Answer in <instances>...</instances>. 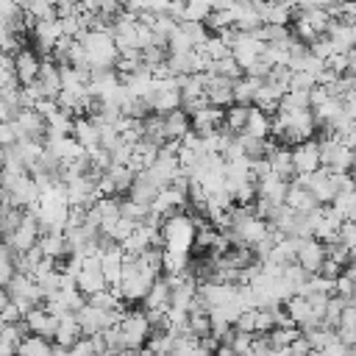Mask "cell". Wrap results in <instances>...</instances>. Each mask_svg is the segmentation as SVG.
<instances>
[{"label":"cell","instance_id":"obj_8","mask_svg":"<svg viewBox=\"0 0 356 356\" xmlns=\"http://www.w3.org/2000/svg\"><path fill=\"white\" fill-rule=\"evenodd\" d=\"M11 61H14V72H17V81L25 86V83H31V81H36V75H39V67H42V56L33 50V47H28V44H22L14 56H11Z\"/></svg>","mask_w":356,"mask_h":356},{"label":"cell","instance_id":"obj_34","mask_svg":"<svg viewBox=\"0 0 356 356\" xmlns=\"http://www.w3.org/2000/svg\"><path fill=\"white\" fill-rule=\"evenodd\" d=\"M337 242H342L348 250L356 245V220H342V225L337 228Z\"/></svg>","mask_w":356,"mask_h":356},{"label":"cell","instance_id":"obj_39","mask_svg":"<svg viewBox=\"0 0 356 356\" xmlns=\"http://www.w3.org/2000/svg\"><path fill=\"white\" fill-rule=\"evenodd\" d=\"M19 136H17V125L14 122H0V147H8L14 145Z\"/></svg>","mask_w":356,"mask_h":356},{"label":"cell","instance_id":"obj_9","mask_svg":"<svg viewBox=\"0 0 356 356\" xmlns=\"http://www.w3.org/2000/svg\"><path fill=\"white\" fill-rule=\"evenodd\" d=\"M22 323H25V328H28V334H36V337H44V339H53V334H56V323H58V317H56V314H50V312L44 309V303H39V306H33V309H28V312H25V317H22Z\"/></svg>","mask_w":356,"mask_h":356},{"label":"cell","instance_id":"obj_26","mask_svg":"<svg viewBox=\"0 0 356 356\" xmlns=\"http://www.w3.org/2000/svg\"><path fill=\"white\" fill-rule=\"evenodd\" d=\"M211 11H214V8H211V0H186V3H184V11H181V19L206 22Z\"/></svg>","mask_w":356,"mask_h":356},{"label":"cell","instance_id":"obj_16","mask_svg":"<svg viewBox=\"0 0 356 356\" xmlns=\"http://www.w3.org/2000/svg\"><path fill=\"white\" fill-rule=\"evenodd\" d=\"M270 122H273V114L261 111L259 106H248V120H245V128H242L239 134L267 139V136H270Z\"/></svg>","mask_w":356,"mask_h":356},{"label":"cell","instance_id":"obj_27","mask_svg":"<svg viewBox=\"0 0 356 356\" xmlns=\"http://www.w3.org/2000/svg\"><path fill=\"white\" fill-rule=\"evenodd\" d=\"M147 214H150V206H145V203H136V200H131V197L120 200V217L131 220L134 225H142V222L147 220Z\"/></svg>","mask_w":356,"mask_h":356},{"label":"cell","instance_id":"obj_29","mask_svg":"<svg viewBox=\"0 0 356 356\" xmlns=\"http://www.w3.org/2000/svg\"><path fill=\"white\" fill-rule=\"evenodd\" d=\"M298 334H300L298 325H289V328L275 325V328L267 331V339H270V348H289V342H292Z\"/></svg>","mask_w":356,"mask_h":356},{"label":"cell","instance_id":"obj_18","mask_svg":"<svg viewBox=\"0 0 356 356\" xmlns=\"http://www.w3.org/2000/svg\"><path fill=\"white\" fill-rule=\"evenodd\" d=\"M286 189H289V181H281L278 175H264V178H259L256 181V197H267V200H273V203H284L286 200Z\"/></svg>","mask_w":356,"mask_h":356},{"label":"cell","instance_id":"obj_12","mask_svg":"<svg viewBox=\"0 0 356 356\" xmlns=\"http://www.w3.org/2000/svg\"><path fill=\"white\" fill-rule=\"evenodd\" d=\"M72 139L83 147V150H92L100 145V125L92 120V117H75L72 120Z\"/></svg>","mask_w":356,"mask_h":356},{"label":"cell","instance_id":"obj_41","mask_svg":"<svg viewBox=\"0 0 356 356\" xmlns=\"http://www.w3.org/2000/svg\"><path fill=\"white\" fill-rule=\"evenodd\" d=\"M289 353H292V356H309V353H312V345H309V339H306L303 334H298V337L289 342Z\"/></svg>","mask_w":356,"mask_h":356},{"label":"cell","instance_id":"obj_44","mask_svg":"<svg viewBox=\"0 0 356 356\" xmlns=\"http://www.w3.org/2000/svg\"><path fill=\"white\" fill-rule=\"evenodd\" d=\"M170 3H172V0H145V8H142V11H150V14H170Z\"/></svg>","mask_w":356,"mask_h":356},{"label":"cell","instance_id":"obj_28","mask_svg":"<svg viewBox=\"0 0 356 356\" xmlns=\"http://www.w3.org/2000/svg\"><path fill=\"white\" fill-rule=\"evenodd\" d=\"M328 206H331L342 220H356V195H353V192H337Z\"/></svg>","mask_w":356,"mask_h":356},{"label":"cell","instance_id":"obj_19","mask_svg":"<svg viewBox=\"0 0 356 356\" xmlns=\"http://www.w3.org/2000/svg\"><path fill=\"white\" fill-rule=\"evenodd\" d=\"M286 206H292L295 211H300V214H309V211H314L320 203L314 200V195L306 189V186H300V184H295V181H289V189H286V200H284Z\"/></svg>","mask_w":356,"mask_h":356},{"label":"cell","instance_id":"obj_11","mask_svg":"<svg viewBox=\"0 0 356 356\" xmlns=\"http://www.w3.org/2000/svg\"><path fill=\"white\" fill-rule=\"evenodd\" d=\"M222 114H225V108L206 103L203 108H197V111L189 117V120H192V131H195V134H200V136L220 131V128H222Z\"/></svg>","mask_w":356,"mask_h":356},{"label":"cell","instance_id":"obj_46","mask_svg":"<svg viewBox=\"0 0 356 356\" xmlns=\"http://www.w3.org/2000/svg\"><path fill=\"white\" fill-rule=\"evenodd\" d=\"M339 273H342V264H337V261H331V259H325L323 267H320V275H325V278H331V281H334Z\"/></svg>","mask_w":356,"mask_h":356},{"label":"cell","instance_id":"obj_47","mask_svg":"<svg viewBox=\"0 0 356 356\" xmlns=\"http://www.w3.org/2000/svg\"><path fill=\"white\" fill-rule=\"evenodd\" d=\"M345 56H348V70H345V75H353V78H356V47H350Z\"/></svg>","mask_w":356,"mask_h":356},{"label":"cell","instance_id":"obj_23","mask_svg":"<svg viewBox=\"0 0 356 356\" xmlns=\"http://www.w3.org/2000/svg\"><path fill=\"white\" fill-rule=\"evenodd\" d=\"M259 78H250V75H242L234 81V103L239 106H253V95L259 89Z\"/></svg>","mask_w":356,"mask_h":356},{"label":"cell","instance_id":"obj_1","mask_svg":"<svg viewBox=\"0 0 356 356\" xmlns=\"http://www.w3.org/2000/svg\"><path fill=\"white\" fill-rule=\"evenodd\" d=\"M81 44L89 53L92 70L114 67V61H117V44H114V36H111L108 28H89V31H83L81 33Z\"/></svg>","mask_w":356,"mask_h":356},{"label":"cell","instance_id":"obj_42","mask_svg":"<svg viewBox=\"0 0 356 356\" xmlns=\"http://www.w3.org/2000/svg\"><path fill=\"white\" fill-rule=\"evenodd\" d=\"M339 325H345V328H356V303H348L345 309H342V314H339ZM337 325V328H339Z\"/></svg>","mask_w":356,"mask_h":356},{"label":"cell","instance_id":"obj_55","mask_svg":"<svg viewBox=\"0 0 356 356\" xmlns=\"http://www.w3.org/2000/svg\"><path fill=\"white\" fill-rule=\"evenodd\" d=\"M242 356H250V353H242Z\"/></svg>","mask_w":356,"mask_h":356},{"label":"cell","instance_id":"obj_13","mask_svg":"<svg viewBox=\"0 0 356 356\" xmlns=\"http://www.w3.org/2000/svg\"><path fill=\"white\" fill-rule=\"evenodd\" d=\"M36 83H39V89H42L44 97H53L56 100L58 92H61V70H58V64H53L50 58H44L42 67H39Z\"/></svg>","mask_w":356,"mask_h":356},{"label":"cell","instance_id":"obj_50","mask_svg":"<svg viewBox=\"0 0 356 356\" xmlns=\"http://www.w3.org/2000/svg\"><path fill=\"white\" fill-rule=\"evenodd\" d=\"M350 259H356V245H353V248H350Z\"/></svg>","mask_w":356,"mask_h":356},{"label":"cell","instance_id":"obj_5","mask_svg":"<svg viewBox=\"0 0 356 356\" xmlns=\"http://www.w3.org/2000/svg\"><path fill=\"white\" fill-rule=\"evenodd\" d=\"M203 95L211 106H231L234 103V81L225 75H214V72H203Z\"/></svg>","mask_w":356,"mask_h":356},{"label":"cell","instance_id":"obj_36","mask_svg":"<svg viewBox=\"0 0 356 356\" xmlns=\"http://www.w3.org/2000/svg\"><path fill=\"white\" fill-rule=\"evenodd\" d=\"M353 281L345 275V273H339L337 278H334V295H339V298H350L353 300Z\"/></svg>","mask_w":356,"mask_h":356},{"label":"cell","instance_id":"obj_33","mask_svg":"<svg viewBox=\"0 0 356 356\" xmlns=\"http://www.w3.org/2000/svg\"><path fill=\"white\" fill-rule=\"evenodd\" d=\"M312 86H317V78L312 72H303V70H292V78H289V89H300V92H309Z\"/></svg>","mask_w":356,"mask_h":356},{"label":"cell","instance_id":"obj_45","mask_svg":"<svg viewBox=\"0 0 356 356\" xmlns=\"http://www.w3.org/2000/svg\"><path fill=\"white\" fill-rule=\"evenodd\" d=\"M320 353H323V356H345V353H348V345H342L339 339H334V342H328L325 348H320Z\"/></svg>","mask_w":356,"mask_h":356},{"label":"cell","instance_id":"obj_31","mask_svg":"<svg viewBox=\"0 0 356 356\" xmlns=\"http://www.w3.org/2000/svg\"><path fill=\"white\" fill-rule=\"evenodd\" d=\"M178 28L189 36V42L197 47V44H203V39L209 36V28H206V22H189V19H178Z\"/></svg>","mask_w":356,"mask_h":356},{"label":"cell","instance_id":"obj_22","mask_svg":"<svg viewBox=\"0 0 356 356\" xmlns=\"http://www.w3.org/2000/svg\"><path fill=\"white\" fill-rule=\"evenodd\" d=\"M17 356H53V342L44 337L28 334L17 348Z\"/></svg>","mask_w":356,"mask_h":356},{"label":"cell","instance_id":"obj_48","mask_svg":"<svg viewBox=\"0 0 356 356\" xmlns=\"http://www.w3.org/2000/svg\"><path fill=\"white\" fill-rule=\"evenodd\" d=\"M342 273H345V275H348V278H350V281L356 284V259H350V261H348V264L342 267Z\"/></svg>","mask_w":356,"mask_h":356},{"label":"cell","instance_id":"obj_56","mask_svg":"<svg viewBox=\"0 0 356 356\" xmlns=\"http://www.w3.org/2000/svg\"><path fill=\"white\" fill-rule=\"evenodd\" d=\"M0 328H3V320H0Z\"/></svg>","mask_w":356,"mask_h":356},{"label":"cell","instance_id":"obj_51","mask_svg":"<svg viewBox=\"0 0 356 356\" xmlns=\"http://www.w3.org/2000/svg\"><path fill=\"white\" fill-rule=\"evenodd\" d=\"M309 356H323V353H320V350H312V353H309Z\"/></svg>","mask_w":356,"mask_h":356},{"label":"cell","instance_id":"obj_10","mask_svg":"<svg viewBox=\"0 0 356 356\" xmlns=\"http://www.w3.org/2000/svg\"><path fill=\"white\" fill-rule=\"evenodd\" d=\"M292 164H295V175H306V172H314L320 170V147L314 139H306L300 145L292 147Z\"/></svg>","mask_w":356,"mask_h":356},{"label":"cell","instance_id":"obj_20","mask_svg":"<svg viewBox=\"0 0 356 356\" xmlns=\"http://www.w3.org/2000/svg\"><path fill=\"white\" fill-rule=\"evenodd\" d=\"M156 192H159V186L139 170L136 175H134V184H131V189H128V197L131 200H136V203H145V206H150L153 203V197H156Z\"/></svg>","mask_w":356,"mask_h":356},{"label":"cell","instance_id":"obj_30","mask_svg":"<svg viewBox=\"0 0 356 356\" xmlns=\"http://www.w3.org/2000/svg\"><path fill=\"white\" fill-rule=\"evenodd\" d=\"M281 278H284V281H286V284L292 286V292L298 295V289H300V286L306 284V278H309V273H306V270H303V267H300L298 261H292V264H286V267H284V273H281Z\"/></svg>","mask_w":356,"mask_h":356},{"label":"cell","instance_id":"obj_2","mask_svg":"<svg viewBox=\"0 0 356 356\" xmlns=\"http://www.w3.org/2000/svg\"><path fill=\"white\" fill-rule=\"evenodd\" d=\"M6 292H8V298L22 309V314L28 312V309H33V306H39V303H44V295H42V289H39V284L31 278V275H22V273H17L6 286H3Z\"/></svg>","mask_w":356,"mask_h":356},{"label":"cell","instance_id":"obj_54","mask_svg":"<svg viewBox=\"0 0 356 356\" xmlns=\"http://www.w3.org/2000/svg\"><path fill=\"white\" fill-rule=\"evenodd\" d=\"M172 3H184V0H172Z\"/></svg>","mask_w":356,"mask_h":356},{"label":"cell","instance_id":"obj_3","mask_svg":"<svg viewBox=\"0 0 356 356\" xmlns=\"http://www.w3.org/2000/svg\"><path fill=\"white\" fill-rule=\"evenodd\" d=\"M117 328H120L122 345H125L128 350L142 348V345L147 342V337H150V323H147L145 312H125V314L120 317Z\"/></svg>","mask_w":356,"mask_h":356},{"label":"cell","instance_id":"obj_6","mask_svg":"<svg viewBox=\"0 0 356 356\" xmlns=\"http://www.w3.org/2000/svg\"><path fill=\"white\" fill-rule=\"evenodd\" d=\"M295 261L312 275V273H320L323 261H325V245L314 236H306V239H298V248H295Z\"/></svg>","mask_w":356,"mask_h":356},{"label":"cell","instance_id":"obj_38","mask_svg":"<svg viewBox=\"0 0 356 356\" xmlns=\"http://www.w3.org/2000/svg\"><path fill=\"white\" fill-rule=\"evenodd\" d=\"M17 275V267H14V259L11 256H0V286H6L11 278Z\"/></svg>","mask_w":356,"mask_h":356},{"label":"cell","instance_id":"obj_49","mask_svg":"<svg viewBox=\"0 0 356 356\" xmlns=\"http://www.w3.org/2000/svg\"><path fill=\"white\" fill-rule=\"evenodd\" d=\"M214 356H236V353H234V350H231V348H228V345H220V348H217V353H214Z\"/></svg>","mask_w":356,"mask_h":356},{"label":"cell","instance_id":"obj_24","mask_svg":"<svg viewBox=\"0 0 356 356\" xmlns=\"http://www.w3.org/2000/svg\"><path fill=\"white\" fill-rule=\"evenodd\" d=\"M206 72H214V75H225V78H231V81H236V78H242V75H245V70L236 64V58H234L231 53H228V56H222V58H214V61H209Z\"/></svg>","mask_w":356,"mask_h":356},{"label":"cell","instance_id":"obj_25","mask_svg":"<svg viewBox=\"0 0 356 356\" xmlns=\"http://www.w3.org/2000/svg\"><path fill=\"white\" fill-rule=\"evenodd\" d=\"M245 120H248V106H239V103H231L225 106V114H222V128L228 134H239L245 128Z\"/></svg>","mask_w":356,"mask_h":356},{"label":"cell","instance_id":"obj_4","mask_svg":"<svg viewBox=\"0 0 356 356\" xmlns=\"http://www.w3.org/2000/svg\"><path fill=\"white\" fill-rule=\"evenodd\" d=\"M75 286H78V289H81L86 298L108 286V284H106V275H103V267H100V259H97V256H86V259L81 261V270H78V275H75Z\"/></svg>","mask_w":356,"mask_h":356},{"label":"cell","instance_id":"obj_17","mask_svg":"<svg viewBox=\"0 0 356 356\" xmlns=\"http://www.w3.org/2000/svg\"><path fill=\"white\" fill-rule=\"evenodd\" d=\"M267 161H270V172L278 175L281 181H292V178H295V164H292V150H289V147L278 145V147L267 156Z\"/></svg>","mask_w":356,"mask_h":356},{"label":"cell","instance_id":"obj_14","mask_svg":"<svg viewBox=\"0 0 356 356\" xmlns=\"http://www.w3.org/2000/svg\"><path fill=\"white\" fill-rule=\"evenodd\" d=\"M161 122H164V136L167 139H184L189 131H192V120H189V114L178 106V108H172V111H167V114H161Z\"/></svg>","mask_w":356,"mask_h":356},{"label":"cell","instance_id":"obj_40","mask_svg":"<svg viewBox=\"0 0 356 356\" xmlns=\"http://www.w3.org/2000/svg\"><path fill=\"white\" fill-rule=\"evenodd\" d=\"M325 67L334 70L337 75H345V70H348V56H345V53H334V56L325 58Z\"/></svg>","mask_w":356,"mask_h":356},{"label":"cell","instance_id":"obj_37","mask_svg":"<svg viewBox=\"0 0 356 356\" xmlns=\"http://www.w3.org/2000/svg\"><path fill=\"white\" fill-rule=\"evenodd\" d=\"M70 356H97V348H95L92 337H81V339L70 348Z\"/></svg>","mask_w":356,"mask_h":356},{"label":"cell","instance_id":"obj_35","mask_svg":"<svg viewBox=\"0 0 356 356\" xmlns=\"http://www.w3.org/2000/svg\"><path fill=\"white\" fill-rule=\"evenodd\" d=\"M234 328L248 331V334H256V309H242L239 317L234 320Z\"/></svg>","mask_w":356,"mask_h":356},{"label":"cell","instance_id":"obj_21","mask_svg":"<svg viewBox=\"0 0 356 356\" xmlns=\"http://www.w3.org/2000/svg\"><path fill=\"white\" fill-rule=\"evenodd\" d=\"M142 300H145V309L167 312V306H170V284H167V278L159 275V278L150 284V289H147V295H145Z\"/></svg>","mask_w":356,"mask_h":356},{"label":"cell","instance_id":"obj_53","mask_svg":"<svg viewBox=\"0 0 356 356\" xmlns=\"http://www.w3.org/2000/svg\"><path fill=\"white\" fill-rule=\"evenodd\" d=\"M236 3H253V0H236Z\"/></svg>","mask_w":356,"mask_h":356},{"label":"cell","instance_id":"obj_43","mask_svg":"<svg viewBox=\"0 0 356 356\" xmlns=\"http://www.w3.org/2000/svg\"><path fill=\"white\" fill-rule=\"evenodd\" d=\"M22 8L17 6V0H0V22H8L14 14H19Z\"/></svg>","mask_w":356,"mask_h":356},{"label":"cell","instance_id":"obj_7","mask_svg":"<svg viewBox=\"0 0 356 356\" xmlns=\"http://www.w3.org/2000/svg\"><path fill=\"white\" fill-rule=\"evenodd\" d=\"M31 36L36 42V53H44V58H50V50L61 39L58 17H53V19H33L31 22Z\"/></svg>","mask_w":356,"mask_h":356},{"label":"cell","instance_id":"obj_15","mask_svg":"<svg viewBox=\"0 0 356 356\" xmlns=\"http://www.w3.org/2000/svg\"><path fill=\"white\" fill-rule=\"evenodd\" d=\"M81 337H83V331H81V325H78V317H75V314H61L58 323H56L53 342L61 345V348H72Z\"/></svg>","mask_w":356,"mask_h":356},{"label":"cell","instance_id":"obj_32","mask_svg":"<svg viewBox=\"0 0 356 356\" xmlns=\"http://www.w3.org/2000/svg\"><path fill=\"white\" fill-rule=\"evenodd\" d=\"M325 259H331V261H337V264H348L350 261V250L342 245V242H337V239H331V242H325Z\"/></svg>","mask_w":356,"mask_h":356},{"label":"cell","instance_id":"obj_52","mask_svg":"<svg viewBox=\"0 0 356 356\" xmlns=\"http://www.w3.org/2000/svg\"><path fill=\"white\" fill-rule=\"evenodd\" d=\"M353 303H356V286H353Z\"/></svg>","mask_w":356,"mask_h":356}]
</instances>
